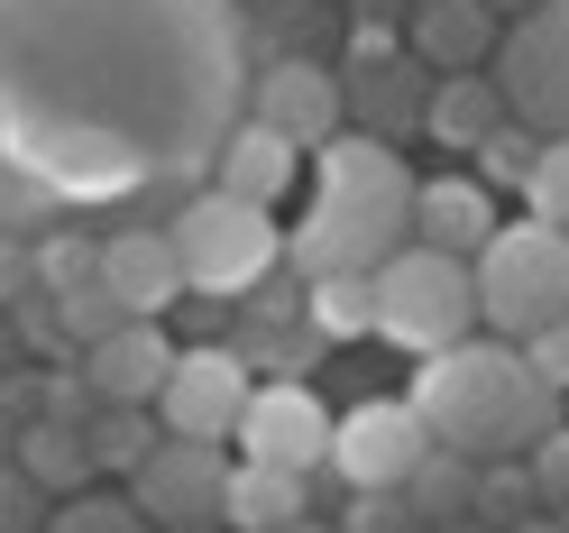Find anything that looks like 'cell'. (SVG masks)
Instances as JSON below:
<instances>
[{"mask_svg":"<svg viewBox=\"0 0 569 533\" xmlns=\"http://www.w3.org/2000/svg\"><path fill=\"white\" fill-rule=\"evenodd\" d=\"M239 120V0H0V230L193 185Z\"/></svg>","mask_w":569,"mask_h":533,"instance_id":"6da1fadb","label":"cell"},{"mask_svg":"<svg viewBox=\"0 0 569 533\" xmlns=\"http://www.w3.org/2000/svg\"><path fill=\"white\" fill-rule=\"evenodd\" d=\"M312 175H322V194L284 230V258H295L303 286H322V276H377L396 248H413V194L422 185L396 157V138L340 129L331 148H312Z\"/></svg>","mask_w":569,"mask_h":533,"instance_id":"7a4b0ae2","label":"cell"},{"mask_svg":"<svg viewBox=\"0 0 569 533\" xmlns=\"http://www.w3.org/2000/svg\"><path fill=\"white\" fill-rule=\"evenodd\" d=\"M405 405L422 414V433H432L450 460H506V451H532L542 433H560V396L532 377L523 349L496 340V332L422 359Z\"/></svg>","mask_w":569,"mask_h":533,"instance_id":"3957f363","label":"cell"},{"mask_svg":"<svg viewBox=\"0 0 569 533\" xmlns=\"http://www.w3.org/2000/svg\"><path fill=\"white\" fill-rule=\"evenodd\" d=\"M469 276H478V332L515 340V349L569 323V230H542L532 211L478 248Z\"/></svg>","mask_w":569,"mask_h":533,"instance_id":"277c9868","label":"cell"},{"mask_svg":"<svg viewBox=\"0 0 569 533\" xmlns=\"http://www.w3.org/2000/svg\"><path fill=\"white\" fill-rule=\"evenodd\" d=\"M166 239H174V267H184V295H258L276 276V258H284L276 211L239 203L221 185H202V194L174 203Z\"/></svg>","mask_w":569,"mask_h":533,"instance_id":"5b68a950","label":"cell"},{"mask_svg":"<svg viewBox=\"0 0 569 533\" xmlns=\"http://www.w3.org/2000/svg\"><path fill=\"white\" fill-rule=\"evenodd\" d=\"M377 340L413 349V359H441V349L478 340V276L441 258V248H396L377 267Z\"/></svg>","mask_w":569,"mask_h":533,"instance_id":"8992f818","label":"cell"},{"mask_svg":"<svg viewBox=\"0 0 569 533\" xmlns=\"http://www.w3.org/2000/svg\"><path fill=\"white\" fill-rule=\"evenodd\" d=\"M496 92H506V120H523L532 138H569V0H542L506 28Z\"/></svg>","mask_w":569,"mask_h":533,"instance_id":"52a82bcc","label":"cell"},{"mask_svg":"<svg viewBox=\"0 0 569 533\" xmlns=\"http://www.w3.org/2000/svg\"><path fill=\"white\" fill-rule=\"evenodd\" d=\"M432 451L441 442L422 433V414L405 396H368V405H349L331 423V470L349 478V496H405Z\"/></svg>","mask_w":569,"mask_h":533,"instance_id":"ba28073f","label":"cell"},{"mask_svg":"<svg viewBox=\"0 0 569 533\" xmlns=\"http://www.w3.org/2000/svg\"><path fill=\"white\" fill-rule=\"evenodd\" d=\"M248 396H258L248 349L202 340V349H174V377H166V396H157V423H166L174 442H211V451H221V442L239 433Z\"/></svg>","mask_w":569,"mask_h":533,"instance_id":"9c48e42d","label":"cell"},{"mask_svg":"<svg viewBox=\"0 0 569 533\" xmlns=\"http://www.w3.org/2000/svg\"><path fill=\"white\" fill-rule=\"evenodd\" d=\"M331 405L312 396L303 377H258V396H248V414H239V460H258V470H322L331 460Z\"/></svg>","mask_w":569,"mask_h":533,"instance_id":"30bf717a","label":"cell"},{"mask_svg":"<svg viewBox=\"0 0 569 533\" xmlns=\"http://www.w3.org/2000/svg\"><path fill=\"white\" fill-rule=\"evenodd\" d=\"M221 487H230V460L211 451V442H157L148 460L129 470V506L166 524V533H202L211 515H221Z\"/></svg>","mask_w":569,"mask_h":533,"instance_id":"8fae6325","label":"cell"},{"mask_svg":"<svg viewBox=\"0 0 569 533\" xmlns=\"http://www.w3.org/2000/svg\"><path fill=\"white\" fill-rule=\"evenodd\" d=\"M340 111H349V92L331 65H312V56H276L267 75H248V120L276 129V138H295V148H331L340 138Z\"/></svg>","mask_w":569,"mask_h":533,"instance_id":"7c38bea8","label":"cell"},{"mask_svg":"<svg viewBox=\"0 0 569 533\" xmlns=\"http://www.w3.org/2000/svg\"><path fill=\"white\" fill-rule=\"evenodd\" d=\"M74 368H83V396L101 414H148L166 396V377H174V340L157 323H129V332H111L101 349H83Z\"/></svg>","mask_w":569,"mask_h":533,"instance_id":"4fadbf2b","label":"cell"},{"mask_svg":"<svg viewBox=\"0 0 569 533\" xmlns=\"http://www.w3.org/2000/svg\"><path fill=\"white\" fill-rule=\"evenodd\" d=\"M101 286L129 323H157V313L184 295V267H174V239L166 230H111L101 239Z\"/></svg>","mask_w":569,"mask_h":533,"instance_id":"5bb4252c","label":"cell"},{"mask_svg":"<svg viewBox=\"0 0 569 533\" xmlns=\"http://www.w3.org/2000/svg\"><path fill=\"white\" fill-rule=\"evenodd\" d=\"M496 230L506 221H496V194L478 185V175H432V185L413 194V239L441 248V258H459V267H469Z\"/></svg>","mask_w":569,"mask_h":533,"instance_id":"9a60e30c","label":"cell"},{"mask_svg":"<svg viewBox=\"0 0 569 533\" xmlns=\"http://www.w3.org/2000/svg\"><path fill=\"white\" fill-rule=\"evenodd\" d=\"M496 47V19L478 0H413L405 10V56L441 65V75H478V56Z\"/></svg>","mask_w":569,"mask_h":533,"instance_id":"2e32d148","label":"cell"},{"mask_svg":"<svg viewBox=\"0 0 569 533\" xmlns=\"http://www.w3.org/2000/svg\"><path fill=\"white\" fill-rule=\"evenodd\" d=\"M295 166H303L295 138H276V129H258V120H239V129L221 138V157H211V185L239 194V203H258V211H276L284 185H295Z\"/></svg>","mask_w":569,"mask_h":533,"instance_id":"e0dca14e","label":"cell"},{"mask_svg":"<svg viewBox=\"0 0 569 533\" xmlns=\"http://www.w3.org/2000/svg\"><path fill=\"white\" fill-rule=\"evenodd\" d=\"M422 129H432V148L478 157L487 138L506 129V92H496V75H450V83H432V101H422Z\"/></svg>","mask_w":569,"mask_h":533,"instance_id":"ac0fdd59","label":"cell"},{"mask_svg":"<svg viewBox=\"0 0 569 533\" xmlns=\"http://www.w3.org/2000/svg\"><path fill=\"white\" fill-rule=\"evenodd\" d=\"M303 496H312L303 470H258V460H230L221 524H230V533H284V524H303Z\"/></svg>","mask_w":569,"mask_h":533,"instance_id":"d6986e66","label":"cell"},{"mask_svg":"<svg viewBox=\"0 0 569 533\" xmlns=\"http://www.w3.org/2000/svg\"><path fill=\"white\" fill-rule=\"evenodd\" d=\"M303 323H312V340H368L377 332V276H322V286H303Z\"/></svg>","mask_w":569,"mask_h":533,"instance_id":"ffe728a7","label":"cell"},{"mask_svg":"<svg viewBox=\"0 0 569 533\" xmlns=\"http://www.w3.org/2000/svg\"><path fill=\"white\" fill-rule=\"evenodd\" d=\"M19 470L38 487H83V470H92L83 423H19Z\"/></svg>","mask_w":569,"mask_h":533,"instance_id":"44dd1931","label":"cell"},{"mask_svg":"<svg viewBox=\"0 0 569 533\" xmlns=\"http://www.w3.org/2000/svg\"><path fill=\"white\" fill-rule=\"evenodd\" d=\"M38 286H47V304L74 295V286H101V239H83V230H38Z\"/></svg>","mask_w":569,"mask_h":533,"instance_id":"7402d4cb","label":"cell"},{"mask_svg":"<svg viewBox=\"0 0 569 533\" xmlns=\"http://www.w3.org/2000/svg\"><path fill=\"white\" fill-rule=\"evenodd\" d=\"M56 332H64V349H101L111 332H129V313L111 304V286H74V295H56Z\"/></svg>","mask_w":569,"mask_h":533,"instance_id":"603a6c76","label":"cell"},{"mask_svg":"<svg viewBox=\"0 0 569 533\" xmlns=\"http://www.w3.org/2000/svg\"><path fill=\"white\" fill-rule=\"evenodd\" d=\"M532 166H542V138H532L523 120H506V129H496L487 148H478V185H487V194H496V185L523 194V185H532Z\"/></svg>","mask_w":569,"mask_h":533,"instance_id":"cb8c5ba5","label":"cell"},{"mask_svg":"<svg viewBox=\"0 0 569 533\" xmlns=\"http://www.w3.org/2000/svg\"><path fill=\"white\" fill-rule=\"evenodd\" d=\"M523 211L542 230H569V138H542V166H532V185H523Z\"/></svg>","mask_w":569,"mask_h":533,"instance_id":"d4e9b609","label":"cell"},{"mask_svg":"<svg viewBox=\"0 0 569 533\" xmlns=\"http://www.w3.org/2000/svg\"><path fill=\"white\" fill-rule=\"evenodd\" d=\"M83 442H92V460H111V470H138V460L157 451V423L148 414H101V423H83Z\"/></svg>","mask_w":569,"mask_h":533,"instance_id":"484cf974","label":"cell"},{"mask_svg":"<svg viewBox=\"0 0 569 533\" xmlns=\"http://www.w3.org/2000/svg\"><path fill=\"white\" fill-rule=\"evenodd\" d=\"M38 533H148V515L120 506V496H74L64 515H47Z\"/></svg>","mask_w":569,"mask_h":533,"instance_id":"4316f807","label":"cell"},{"mask_svg":"<svg viewBox=\"0 0 569 533\" xmlns=\"http://www.w3.org/2000/svg\"><path fill=\"white\" fill-rule=\"evenodd\" d=\"M28 304H47V286H38V239H10V230H0V313H28Z\"/></svg>","mask_w":569,"mask_h":533,"instance_id":"83f0119b","label":"cell"},{"mask_svg":"<svg viewBox=\"0 0 569 533\" xmlns=\"http://www.w3.org/2000/svg\"><path fill=\"white\" fill-rule=\"evenodd\" d=\"M38 515H47V487L10 460V470H0V533H38Z\"/></svg>","mask_w":569,"mask_h":533,"instance_id":"f1b7e54d","label":"cell"},{"mask_svg":"<svg viewBox=\"0 0 569 533\" xmlns=\"http://www.w3.org/2000/svg\"><path fill=\"white\" fill-rule=\"evenodd\" d=\"M349 533H422L413 496H349Z\"/></svg>","mask_w":569,"mask_h":533,"instance_id":"f546056e","label":"cell"},{"mask_svg":"<svg viewBox=\"0 0 569 533\" xmlns=\"http://www.w3.org/2000/svg\"><path fill=\"white\" fill-rule=\"evenodd\" d=\"M532 487H542L551 506H569V433H542V442H532Z\"/></svg>","mask_w":569,"mask_h":533,"instance_id":"4dcf8cb0","label":"cell"},{"mask_svg":"<svg viewBox=\"0 0 569 533\" xmlns=\"http://www.w3.org/2000/svg\"><path fill=\"white\" fill-rule=\"evenodd\" d=\"M523 359H532V377H542L551 396H560V386H569V323H560V332H542V340H523Z\"/></svg>","mask_w":569,"mask_h":533,"instance_id":"1f68e13d","label":"cell"},{"mask_svg":"<svg viewBox=\"0 0 569 533\" xmlns=\"http://www.w3.org/2000/svg\"><path fill=\"white\" fill-rule=\"evenodd\" d=\"M478 10H487V19H496V28H515V19H523V10H542V0H478Z\"/></svg>","mask_w":569,"mask_h":533,"instance_id":"d6a6232c","label":"cell"},{"mask_svg":"<svg viewBox=\"0 0 569 533\" xmlns=\"http://www.w3.org/2000/svg\"><path fill=\"white\" fill-rule=\"evenodd\" d=\"M10 460H19V414L0 405V470H10Z\"/></svg>","mask_w":569,"mask_h":533,"instance_id":"836d02e7","label":"cell"},{"mask_svg":"<svg viewBox=\"0 0 569 533\" xmlns=\"http://www.w3.org/2000/svg\"><path fill=\"white\" fill-rule=\"evenodd\" d=\"M10 359H19V323L0 313V377H10Z\"/></svg>","mask_w":569,"mask_h":533,"instance_id":"e575fe53","label":"cell"},{"mask_svg":"<svg viewBox=\"0 0 569 533\" xmlns=\"http://www.w3.org/2000/svg\"><path fill=\"white\" fill-rule=\"evenodd\" d=\"M515 533H569V524H515Z\"/></svg>","mask_w":569,"mask_h":533,"instance_id":"d590c367","label":"cell"},{"mask_svg":"<svg viewBox=\"0 0 569 533\" xmlns=\"http://www.w3.org/2000/svg\"><path fill=\"white\" fill-rule=\"evenodd\" d=\"M284 533H312V524H284Z\"/></svg>","mask_w":569,"mask_h":533,"instance_id":"8d00e7d4","label":"cell"},{"mask_svg":"<svg viewBox=\"0 0 569 533\" xmlns=\"http://www.w3.org/2000/svg\"><path fill=\"white\" fill-rule=\"evenodd\" d=\"M239 10H248V0H239Z\"/></svg>","mask_w":569,"mask_h":533,"instance_id":"74e56055","label":"cell"},{"mask_svg":"<svg viewBox=\"0 0 569 533\" xmlns=\"http://www.w3.org/2000/svg\"><path fill=\"white\" fill-rule=\"evenodd\" d=\"M202 533H211V524H202Z\"/></svg>","mask_w":569,"mask_h":533,"instance_id":"f35d334b","label":"cell"}]
</instances>
